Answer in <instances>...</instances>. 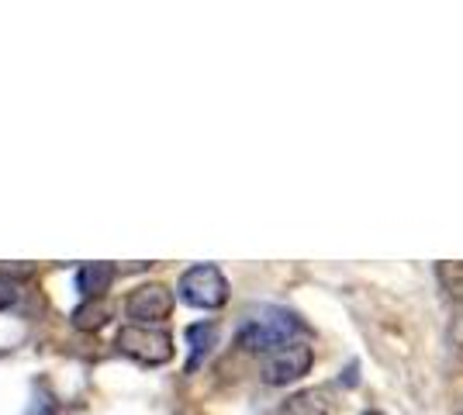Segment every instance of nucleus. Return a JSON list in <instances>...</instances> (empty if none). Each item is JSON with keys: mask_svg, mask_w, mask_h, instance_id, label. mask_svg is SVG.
Wrapping results in <instances>:
<instances>
[{"mask_svg": "<svg viewBox=\"0 0 463 415\" xmlns=\"http://www.w3.org/2000/svg\"><path fill=\"white\" fill-rule=\"evenodd\" d=\"M125 312H128V318L136 325H156V322L170 318V312H174V295L163 284H142V288H136L128 295Z\"/></svg>", "mask_w": 463, "mask_h": 415, "instance_id": "nucleus-5", "label": "nucleus"}, {"mask_svg": "<svg viewBox=\"0 0 463 415\" xmlns=\"http://www.w3.org/2000/svg\"><path fill=\"white\" fill-rule=\"evenodd\" d=\"M214 339H218V329H214L212 322H201V325H191V329H187V343H191V363H187V371H197V367H201V360L212 354Z\"/></svg>", "mask_w": 463, "mask_h": 415, "instance_id": "nucleus-9", "label": "nucleus"}, {"mask_svg": "<svg viewBox=\"0 0 463 415\" xmlns=\"http://www.w3.org/2000/svg\"><path fill=\"white\" fill-rule=\"evenodd\" d=\"M180 297L191 308H222L229 301V280L212 263H197L180 277Z\"/></svg>", "mask_w": 463, "mask_h": 415, "instance_id": "nucleus-3", "label": "nucleus"}, {"mask_svg": "<svg viewBox=\"0 0 463 415\" xmlns=\"http://www.w3.org/2000/svg\"><path fill=\"white\" fill-rule=\"evenodd\" d=\"M115 280V267L111 263H83L77 270V291L87 297H104V291Z\"/></svg>", "mask_w": 463, "mask_h": 415, "instance_id": "nucleus-6", "label": "nucleus"}, {"mask_svg": "<svg viewBox=\"0 0 463 415\" xmlns=\"http://www.w3.org/2000/svg\"><path fill=\"white\" fill-rule=\"evenodd\" d=\"M436 277H439V284H443L446 295L463 305V263L443 259V263H436Z\"/></svg>", "mask_w": 463, "mask_h": 415, "instance_id": "nucleus-10", "label": "nucleus"}, {"mask_svg": "<svg viewBox=\"0 0 463 415\" xmlns=\"http://www.w3.org/2000/svg\"><path fill=\"white\" fill-rule=\"evenodd\" d=\"M367 415H384V412H367Z\"/></svg>", "mask_w": 463, "mask_h": 415, "instance_id": "nucleus-12", "label": "nucleus"}, {"mask_svg": "<svg viewBox=\"0 0 463 415\" xmlns=\"http://www.w3.org/2000/svg\"><path fill=\"white\" fill-rule=\"evenodd\" d=\"M118 354L132 356L142 367H159V363H170L174 360V336L159 325H121L118 333Z\"/></svg>", "mask_w": 463, "mask_h": 415, "instance_id": "nucleus-2", "label": "nucleus"}, {"mask_svg": "<svg viewBox=\"0 0 463 415\" xmlns=\"http://www.w3.org/2000/svg\"><path fill=\"white\" fill-rule=\"evenodd\" d=\"M305 322L288 308H260L239 329V346L250 354H277L290 343H301Z\"/></svg>", "mask_w": 463, "mask_h": 415, "instance_id": "nucleus-1", "label": "nucleus"}, {"mask_svg": "<svg viewBox=\"0 0 463 415\" xmlns=\"http://www.w3.org/2000/svg\"><path fill=\"white\" fill-rule=\"evenodd\" d=\"M14 301H18V280L0 270V312H4V308H11Z\"/></svg>", "mask_w": 463, "mask_h": 415, "instance_id": "nucleus-11", "label": "nucleus"}, {"mask_svg": "<svg viewBox=\"0 0 463 415\" xmlns=\"http://www.w3.org/2000/svg\"><path fill=\"white\" fill-rule=\"evenodd\" d=\"M108 318H111V305H108L104 297H87L83 305L73 308V325L83 329V333H97V329H104V325H108Z\"/></svg>", "mask_w": 463, "mask_h": 415, "instance_id": "nucleus-8", "label": "nucleus"}, {"mask_svg": "<svg viewBox=\"0 0 463 415\" xmlns=\"http://www.w3.org/2000/svg\"><path fill=\"white\" fill-rule=\"evenodd\" d=\"M328 412H332L328 391H322V388H308V391L290 395L288 401L280 405V412L277 415H328Z\"/></svg>", "mask_w": 463, "mask_h": 415, "instance_id": "nucleus-7", "label": "nucleus"}, {"mask_svg": "<svg viewBox=\"0 0 463 415\" xmlns=\"http://www.w3.org/2000/svg\"><path fill=\"white\" fill-rule=\"evenodd\" d=\"M311 363H315V354H311L308 343H305V339H301V343H290V346L267 356V363H263V381L273 384V388L294 384V381H301V377L308 374Z\"/></svg>", "mask_w": 463, "mask_h": 415, "instance_id": "nucleus-4", "label": "nucleus"}]
</instances>
